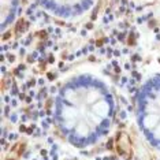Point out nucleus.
Masks as SVG:
<instances>
[{"instance_id":"f257e3e1","label":"nucleus","mask_w":160,"mask_h":160,"mask_svg":"<svg viewBox=\"0 0 160 160\" xmlns=\"http://www.w3.org/2000/svg\"><path fill=\"white\" fill-rule=\"evenodd\" d=\"M116 103L108 83L92 72H79L60 85L53 100V119L70 145L88 148L110 133Z\"/></svg>"},{"instance_id":"f03ea898","label":"nucleus","mask_w":160,"mask_h":160,"mask_svg":"<svg viewBox=\"0 0 160 160\" xmlns=\"http://www.w3.org/2000/svg\"><path fill=\"white\" fill-rule=\"evenodd\" d=\"M136 118L144 138L160 151V74L144 81L136 97Z\"/></svg>"},{"instance_id":"7ed1b4c3","label":"nucleus","mask_w":160,"mask_h":160,"mask_svg":"<svg viewBox=\"0 0 160 160\" xmlns=\"http://www.w3.org/2000/svg\"><path fill=\"white\" fill-rule=\"evenodd\" d=\"M51 15L60 19H77L85 15L96 0H37Z\"/></svg>"},{"instance_id":"20e7f679","label":"nucleus","mask_w":160,"mask_h":160,"mask_svg":"<svg viewBox=\"0 0 160 160\" xmlns=\"http://www.w3.org/2000/svg\"><path fill=\"white\" fill-rule=\"evenodd\" d=\"M21 0H2V30L4 32L15 21Z\"/></svg>"}]
</instances>
